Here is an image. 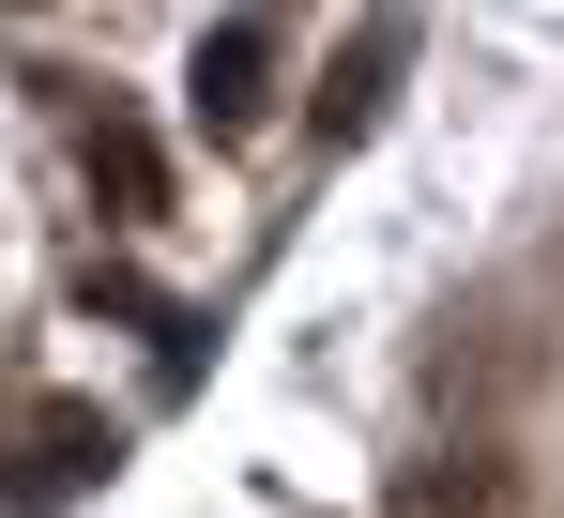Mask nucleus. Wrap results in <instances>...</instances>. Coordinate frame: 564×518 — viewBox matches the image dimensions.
<instances>
[{"label":"nucleus","mask_w":564,"mask_h":518,"mask_svg":"<svg viewBox=\"0 0 564 518\" xmlns=\"http://www.w3.org/2000/svg\"><path fill=\"white\" fill-rule=\"evenodd\" d=\"M77 153H93V183H107V214H122V229H153V214H169V153H153L122 107H77Z\"/></svg>","instance_id":"obj_5"},{"label":"nucleus","mask_w":564,"mask_h":518,"mask_svg":"<svg viewBox=\"0 0 564 518\" xmlns=\"http://www.w3.org/2000/svg\"><path fill=\"white\" fill-rule=\"evenodd\" d=\"M184 107L214 122V138H260V122H275V46H260V31H198Z\"/></svg>","instance_id":"obj_2"},{"label":"nucleus","mask_w":564,"mask_h":518,"mask_svg":"<svg viewBox=\"0 0 564 518\" xmlns=\"http://www.w3.org/2000/svg\"><path fill=\"white\" fill-rule=\"evenodd\" d=\"M503 504H519L503 442H443V457H412V473H397V518H503Z\"/></svg>","instance_id":"obj_4"},{"label":"nucleus","mask_w":564,"mask_h":518,"mask_svg":"<svg viewBox=\"0 0 564 518\" xmlns=\"http://www.w3.org/2000/svg\"><path fill=\"white\" fill-rule=\"evenodd\" d=\"M381 77H397V15H381V31H351V62L321 77V138H367V122H381Z\"/></svg>","instance_id":"obj_6"},{"label":"nucleus","mask_w":564,"mask_h":518,"mask_svg":"<svg viewBox=\"0 0 564 518\" xmlns=\"http://www.w3.org/2000/svg\"><path fill=\"white\" fill-rule=\"evenodd\" d=\"M107 457H122L107 412H31L15 473H0V518H46V504H77V488H107Z\"/></svg>","instance_id":"obj_1"},{"label":"nucleus","mask_w":564,"mask_h":518,"mask_svg":"<svg viewBox=\"0 0 564 518\" xmlns=\"http://www.w3.org/2000/svg\"><path fill=\"white\" fill-rule=\"evenodd\" d=\"M534 366H550V350L519 336V321H503V305H473V321H443V412H503V397H534Z\"/></svg>","instance_id":"obj_3"}]
</instances>
